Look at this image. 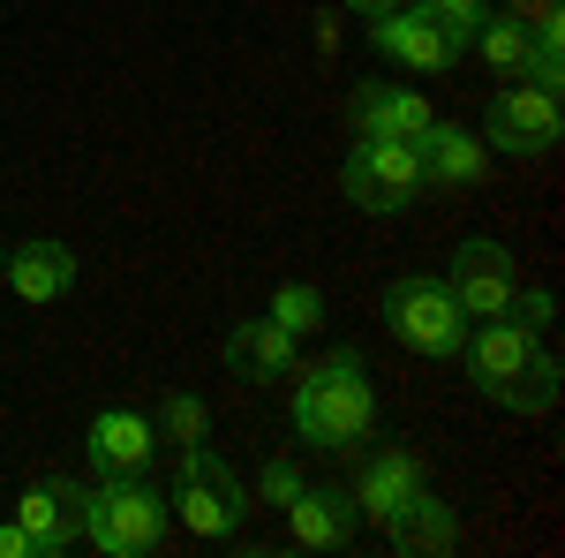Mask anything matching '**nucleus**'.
Returning a JSON list of instances; mask_svg holds the SVG:
<instances>
[{
    "label": "nucleus",
    "mask_w": 565,
    "mask_h": 558,
    "mask_svg": "<svg viewBox=\"0 0 565 558\" xmlns=\"http://www.w3.org/2000/svg\"><path fill=\"white\" fill-rule=\"evenodd\" d=\"M151 453H159V430L143 423L136 408H98L90 415V461L106 475H143Z\"/></svg>",
    "instance_id": "obj_11"
},
{
    "label": "nucleus",
    "mask_w": 565,
    "mask_h": 558,
    "mask_svg": "<svg viewBox=\"0 0 565 558\" xmlns=\"http://www.w3.org/2000/svg\"><path fill=\"white\" fill-rule=\"evenodd\" d=\"M354 498H332V491H295V498H287V536H295V544H302V551H340V544H348L354 536Z\"/></svg>",
    "instance_id": "obj_13"
},
{
    "label": "nucleus",
    "mask_w": 565,
    "mask_h": 558,
    "mask_svg": "<svg viewBox=\"0 0 565 558\" xmlns=\"http://www.w3.org/2000/svg\"><path fill=\"white\" fill-rule=\"evenodd\" d=\"M295 430H302L309 445H332V453L340 445H362L377 430V386H370V362L354 347L324 355L302 386H295Z\"/></svg>",
    "instance_id": "obj_1"
},
{
    "label": "nucleus",
    "mask_w": 565,
    "mask_h": 558,
    "mask_svg": "<svg viewBox=\"0 0 565 558\" xmlns=\"http://www.w3.org/2000/svg\"><path fill=\"white\" fill-rule=\"evenodd\" d=\"M385 317L415 355H460V340H468V309L452 302L445 280H423V272H415V280H392Z\"/></svg>",
    "instance_id": "obj_5"
},
{
    "label": "nucleus",
    "mask_w": 565,
    "mask_h": 558,
    "mask_svg": "<svg viewBox=\"0 0 565 558\" xmlns=\"http://www.w3.org/2000/svg\"><path fill=\"white\" fill-rule=\"evenodd\" d=\"M415 151H423V173L445 181V189H476L482 167H490V144H476V136L452 129V122H430V129L415 136Z\"/></svg>",
    "instance_id": "obj_15"
},
{
    "label": "nucleus",
    "mask_w": 565,
    "mask_h": 558,
    "mask_svg": "<svg viewBox=\"0 0 565 558\" xmlns=\"http://www.w3.org/2000/svg\"><path fill=\"white\" fill-rule=\"evenodd\" d=\"M482 136H490V151H551V144L565 136L558 84L513 76V84L490 98V114H482Z\"/></svg>",
    "instance_id": "obj_6"
},
{
    "label": "nucleus",
    "mask_w": 565,
    "mask_h": 558,
    "mask_svg": "<svg viewBox=\"0 0 565 558\" xmlns=\"http://www.w3.org/2000/svg\"><path fill=\"white\" fill-rule=\"evenodd\" d=\"M348 8H362V15H377V8H392V0H348Z\"/></svg>",
    "instance_id": "obj_26"
},
{
    "label": "nucleus",
    "mask_w": 565,
    "mask_h": 558,
    "mask_svg": "<svg viewBox=\"0 0 565 558\" xmlns=\"http://www.w3.org/2000/svg\"><path fill=\"white\" fill-rule=\"evenodd\" d=\"M295 491H302V475L287 468V461H271V468H264V498H271V506H287Z\"/></svg>",
    "instance_id": "obj_24"
},
{
    "label": "nucleus",
    "mask_w": 565,
    "mask_h": 558,
    "mask_svg": "<svg viewBox=\"0 0 565 558\" xmlns=\"http://www.w3.org/2000/svg\"><path fill=\"white\" fill-rule=\"evenodd\" d=\"M415 8H430L437 23H452L460 39H476V23H482V0H415Z\"/></svg>",
    "instance_id": "obj_22"
},
{
    "label": "nucleus",
    "mask_w": 565,
    "mask_h": 558,
    "mask_svg": "<svg viewBox=\"0 0 565 558\" xmlns=\"http://www.w3.org/2000/svg\"><path fill=\"white\" fill-rule=\"evenodd\" d=\"M377 53L385 61H399V69H415V76H445L460 53H468V39L452 31V23H437L430 8H415V0H392V8H377Z\"/></svg>",
    "instance_id": "obj_7"
},
{
    "label": "nucleus",
    "mask_w": 565,
    "mask_h": 558,
    "mask_svg": "<svg viewBox=\"0 0 565 558\" xmlns=\"http://www.w3.org/2000/svg\"><path fill=\"white\" fill-rule=\"evenodd\" d=\"M76 498H84V491H68V483H31V491H23L15 528L31 536V551H39V558H61V551L84 544V514H76Z\"/></svg>",
    "instance_id": "obj_9"
},
{
    "label": "nucleus",
    "mask_w": 565,
    "mask_h": 558,
    "mask_svg": "<svg viewBox=\"0 0 565 558\" xmlns=\"http://www.w3.org/2000/svg\"><path fill=\"white\" fill-rule=\"evenodd\" d=\"M490 400H498V408H521V415H551V408H558V362L535 347V362L513 370L505 386H490Z\"/></svg>",
    "instance_id": "obj_20"
},
{
    "label": "nucleus",
    "mask_w": 565,
    "mask_h": 558,
    "mask_svg": "<svg viewBox=\"0 0 565 558\" xmlns=\"http://www.w3.org/2000/svg\"><path fill=\"white\" fill-rule=\"evenodd\" d=\"M167 423H174L181 445H196V438H204V408H196V400H174V408H167Z\"/></svg>",
    "instance_id": "obj_23"
},
{
    "label": "nucleus",
    "mask_w": 565,
    "mask_h": 558,
    "mask_svg": "<svg viewBox=\"0 0 565 558\" xmlns=\"http://www.w3.org/2000/svg\"><path fill=\"white\" fill-rule=\"evenodd\" d=\"M264 317H271L279 333H295V340H309V333L324 325V295L295 280V287H279V295H271V309H264Z\"/></svg>",
    "instance_id": "obj_21"
},
{
    "label": "nucleus",
    "mask_w": 565,
    "mask_h": 558,
    "mask_svg": "<svg viewBox=\"0 0 565 558\" xmlns=\"http://www.w3.org/2000/svg\"><path fill=\"white\" fill-rule=\"evenodd\" d=\"M423 491V461L415 453H399V445H377L370 453V468H362V483H354V514L385 520L399 498H415Z\"/></svg>",
    "instance_id": "obj_16"
},
{
    "label": "nucleus",
    "mask_w": 565,
    "mask_h": 558,
    "mask_svg": "<svg viewBox=\"0 0 565 558\" xmlns=\"http://www.w3.org/2000/svg\"><path fill=\"white\" fill-rule=\"evenodd\" d=\"M460 355H468L476 386L490 392V386H505L513 370H527V362H535V325H521L513 309H505V317H482L476 333L460 340Z\"/></svg>",
    "instance_id": "obj_10"
},
{
    "label": "nucleus",
    "mask_w": 565,
    "mask_h": 558,
    "mask_svg": "<svg viewBox=\"0 0 565 558\" xmlns=\"http://www.w3.org/2000/svg\"><path fill=\"white\" fill-rule=\"evenodd\" d=\"M174 506H181V520H189L196 536H234V528H242V514H249V498H242V475L226 468V461H218L204 438H196V445H181Z\"/></svg>",
    "instance_id": "obj_4"
},
{
    "label": "nucleus",
    "mask_w": 565,
    "mask_h": 558,
    "mask_svg": "<svg viewBox=\"0 0 565 558\" xmlns=\"http://www.w3.org/2000/svg\"><path fill=\"white\" fill-rule=\"evenodd\" d=\"M0 558H39V551H31V536H23L15 520H0Z\"/></svg>",
    "instance_id": "obj_25"
},
{
    "label": "nucleus",
    "mask_w": 565,
    "mask_h": 558,
    "mask_svg": "<svg viewBox=\"0 0 565 558\" xmlns=\"http://www.w3.org/2000/svg\"><path fill=\"white\" fill-rule=\"evenodd\" d=\"M468 45H482V61L513 84V76H527V61H535V23H521V15H482Z\"/></svg>",
    "instance_id": "obj_19"
},
{
    "label": "nucleus",
    "mask_w": 565,
    "mask_h": 558,
    "mask_svg": "<svg viewBox=\"0 0 565 558\" xmlns=\"http://www.w3.org/2000/svg\"><path fill=\"white\" fill-rule=\"evenodd\" d=\"M340 181H348V197L362 212H407V204L430 189L423 151H415V144H392V136H362L348 151V167H340Z\"/></svg>",
    "instance_id": "obj_3"
},
{
    "label": "nucleus",
    "mask_w": 565,
    "mask_h": 558,
    "mask_svg": "<svg viewBox=\"0 0 565 558\" xmlns=\"http://www.w3.org/2000/svg\"><path fill=\"white\" fill-rule=\"evenodd\" d=\"M76 514H84V544H98L106 558H151V551H159V536H167V506H159V491L136 483V475H114V483L84 491Z\"/></svg>",
    "instance_id": "obj_2"
},
{
    "label": "nucleus",
    "mask_w": 565,
    "mask_h": 558,
    "mask_svg": "<svg viewBox=\"0 0 565 558\" xmlns=\"http://www.w3.org/2000/svg\"><path fill=\"white\" fill-rule=\"evenodd\" d=\"M385 536L399 544V551H452V544H460V520H452L445 498L415 491V498H399V506L385 514Z\"/></svg>",
    "instance_id": "obj_18"
},
{
    "label": "nucleus",
    "mask_w": 565,
    "mask_h": 558,
    "mask_svg": "<svg viewBox=\"0 0 565 558\" xmlns=\"http://www.w3.org/2000/svg\"><path fill=\"white\" fill-rule=\"evenodd\" d=\"M445 287H452V302L468 309V317H505L513 309V295H521V264H513V250L505 242H460V257H452V272H445Z\"/></svg>",
    "instance_id": "obj_8"
},
{
    "label": "nucleus",
    "mask_w": 565,
    "mask_h": 558,
    "mask_svg": "<svg viewBox=\"0 0 565 558\" xmlns=\"http://www.w3.org/2000/svg\"><path fill=\"white\" fill-rule=\"evenodd\" d=\"M430 122H437V114L423 106V91H407V84H362V91H354V129H362V136L415 144Z\"/></svg>",
    "instance_id": "obj_12"
},
{
    "label": "nucleus",
    "mask_w": 565,
    "mask_h": 558,
    "mask_svg": "<svg viewBox=\"0 0 565 558\" xmlns=\"http://www.w3.org/2000/svg\"><path fill=\"white\" fill-rule=\"evenodd\" d=\"M8 287L23 302H61L76 287V250H68V242H23V250L8 257Z\"/></svg>",
    "instance_id": "obj_17"
},
{
    "label": "nucleus",
    "mask_w": 565,
    "mask_h": 558,
    "mask_svg": "<svg viewBox=\"0 0 565 558\" xmlns=\"http://www.w3.org/2000/svg\"><path fill=\"white\" fill-rule=\"evenodd\" d=\"M226 370H234V378H257V386H279V378L295 370V333H279L271 317L234 325V333H226Z\"/></svg>",
    "instance_id": "obj_14"
}]
</instances>
